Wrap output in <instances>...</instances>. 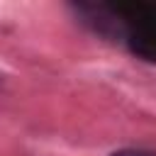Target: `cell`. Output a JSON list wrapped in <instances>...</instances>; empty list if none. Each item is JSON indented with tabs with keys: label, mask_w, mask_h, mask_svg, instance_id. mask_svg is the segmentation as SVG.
Segmentation results:
<instances>
[{
	"label": "cell",
	"mask_w": 156,
	"mask_h": 156,
	"mask_svg": "<svg viewBox=\"0 0 156 156\" xmlns=\"http://www.w3.org/2000/svg\"><path fill=\"white\" fill-rule=\"evenodd\" d=\"M112 156H156L154 151H144V149H119Z\"/></svg>",
	"instance_id": "obj_1"
}]
</instances>
